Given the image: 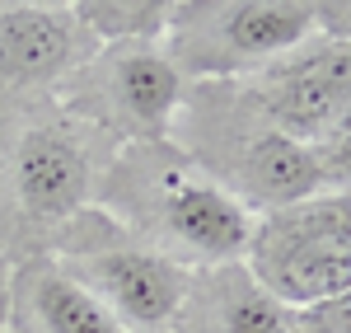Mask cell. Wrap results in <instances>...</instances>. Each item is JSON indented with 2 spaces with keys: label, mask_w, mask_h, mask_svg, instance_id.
<instances>
[{
  "label": "cell",
  "mask_w": 351,
  "mask_h": 333,
  "mask_svg": "<svg viewBox=\"0 0 351 333\" xmlns=\"http://www.w3.org/2000/svg\"><path fill=\"white\" fill-rule=\"evenodd\" d=\"M99 202L127 235L183 268L239 263L253 235V211L202 174L173 141L122 146L104 174Z\"/></svg>",
  "instance_id": "cell-1"
},
{
  "label": "cell",
  "mask_w": 351,
  "mask_h": 333,
  "mask_svg": "<svg viewBox=\"0 0 351 333\" xmlns=\"http://www.w3.org/2000/svg\"><path fill=\"white\" fill-rule=\"evenodd\" d=\"M173 132H178L173 146L202 174H211L230 197H239L253 216L324 193V179L314 169L309 146L267 127L253 113V104L243 99L239 84H230V89L206 84L202 94L183 99Z\"/></svg>",
  "instance_id": "cell-2"
},
{
  "label": "cell",
  "mask_w": 351,
  "mask_h": 333,
  "mask_svg": "<svg viewBox=\"0 0 351 333\" xmlns=\"http://www.w3.org/2000/svg\"><path fill=\"white\" fill-rule=\"evenodd\" d=\"M319 33L314 0H178L160 47L188 84H234Z\"/></svg>",
  "instance_id": "cell-3"
},
{
  "label": "cell",
  "mask_w": 351,
  "mask_h": 333,
  "mask_svg": "<svg viewBox=\"0 0 351 333\" xmlns=\"http://www.w3.org/2000/svg\"><path fill=\"white\" fill-rule=\"evenodd\" d=\"M243 268L281 310L351 291V193H314L253 216Z\"/></svg>",
  "instance_id": "cell-4"
},
{
  "label": "cell",
  "mask_w": 351,
  "mask_h": 333,
  "mask_svg": "<svg viewBox=\"0 0 351 333\" xmlns=\"http://www.w3.org/2000/svg\"><path fill=\"white\" fill-rule=\"evenodd\" d=\"M56 99L66 104V117L94 127L99 137L145 146L169 141L188 80L173 71L160 43H112L89 56Z\"/></svg>",
  "instance_id": "cell-5"
},
{
  "label": "cell",
  "mask_w": 351,
  "mask_h": 333,
  "mask_svg": "<svg viewBox=\"0 0 351 333\" xmlns=\"http://www.w3.org/2000/svg\"><path fill=\"white\" fill-rule=\"evenodd\" d=\"M104 141L108 137H99L75 117L33 122L19 132L10 150V183L28 221L61 225L84 216L89 202H99L104 174L112 165L104 155Z\"/></svg>",
  "instance_id": "cell-6"
},
{
  "label": "cell",
  "mask_w": 351,
  "mask_h": 333,
  "mask_svg": "<svg viewBox=\"0 0 351 333\" xmlns=\"http://www.w3.org/2000/svg\"><path fill=\"white\" fill-rule=\"evenodd\" d=\"M56 263L75 282H84L122 319L127 333L169 329V319H173V310H178L183 291H188V277H192V268L155 253L150 244H141L127 230H108L104 240L71 244Z\"/></svg>",
  "instance_id": "cell-7"
},
{
  "label": "cell",
  "mask_w": 351,
  "mask_h": 333,
  "mask_svg": "<svg viewBox=\"0 0 351 333\" xmlns=\"http://www.w3.org/2000/svg\"><path fill=\"white\" fill-rule=\"evenodd\" d=\"M234 84L267 127L309 146L351 104V43L309 33L300 47L276 56L267 71Z\"/></svg>",
  "instance_id": "cell-8"
},
{
  "label": "cell",
  "mask_w": 351,
  "mask_h": 333,
  "mask_svg": "<svg viewBox=\"0 0 351 333\" xmlns=\"http://www.w3.org/2000/svg\"><path fill=\"white\" fill-rule=\"evenodd\" d=\"M99 43L84 33L71 5L0 0V104L52 99L80 71Z\"/></svg>",
  "instance_id": "cell-9"
},
{
  "label": "cell",
  "mask_w": 351,
  "mask_h": 333,
  "mask_svg": "<svg viewBox=\"0 0 351 333\" xmlns=\"http://www.w3.org/2000/svg\"><path fill=\"white\" fill-rule=\"evenodd\" d=\"M169 333H286V310L239 263L192 268Z\"/></svg>",
  "instance_id": "cell-10"
},
{
  "label": "cell",
  "mask_w": 351,
  "mask_h": 333,
  "mask_svg": "<svg viewBox=\"0 0 351 333\" xmlns=\"http://www.w3.org/2000/svg\"><path fill=\"white\" fill-rule=\"evenodd\" d=\"M10 310H14L10 333H127L122 319L56 258H28L14 273Z\"/></svg>",
  "instance_id": "cell-11"
},
{
  "label": "cell",
  "mask_w": 351,
  "mask_h": 333,
  "mask_svg": "<svg viewBox=\"0 0 351 333\" xmlns=\"http://www.w3.org/2000/svg\"><path fill=\"white\" fill-rule=\"evenodd\" d=\"M71 10L99 47H112V43H160L173 0H80Z\"/></svg>",
  "instance_id": "cell-12"
},
{
  "label": "cell",
  "mask_w": 351,
  "mask_h": 333,
  "mask_svg": "<svg viewBox=\"0 0 351 333\" xmlns=\"http://www.w3.org/2000/svg\"><path fill=\"white\" fill-rule=\"evenodd\" d=\"M309 155L324 179V193H351V104L309 141Z\"/></svg>",
  "instance_id": "cell-13"
},
{
  "label": "cell",
  "mask_w": 351,
  "mask_h": 333,
  "mask_svg": "<svg viewBox=\"0 0 351 333\" xmlns=\"http://www.w3.org/2000/svg\"><path fill=\"white\" fill-rule=\"evenodd\" d=\"M286 333H351V291L304 310H286Z\"/></svg>",
  "instance_id": "cell-14"
}]
</instances>
